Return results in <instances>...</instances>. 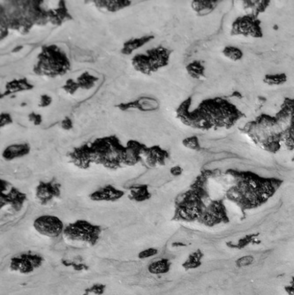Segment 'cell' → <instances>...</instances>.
Here are the masks:
<instances>
[{
	"instance_id": "8",
	"label": "cell",
	"mask_w": 294,
	"mask_h": 295,
	"mask_svg": "<svg viewBox=\"0 0 294 295\" xmlns=\"http://www.w3.org/2000/svg\"><path fill=\"white\" fill-rule=\"evenodd\" d=\"M61 185L59 183L41 181L36 187V199L43 205H48L54 198H58L61 195L60 192Z\"/></svg>"
},
{
	"instance_id": "21",
	"label": "cell",
	"mask_w": 294,
	"mask_h": 295,
	"mask_svg": "<svg viewBox=\"0 0 294 295\" xmlns=\"http://www.w3.org/2000/svg\"><path fill=\"white\" fill-rule=\"evenodd\" d=\"M217 1H212V0H198V1H193L192 2V7L193 10L199 15H207L211 13L216 7Z\"/></svg>"
},
{
	"instance_id": "7",
	"label": "cell",
	"mask_w": 294,
	"mask_h": 295,
	"mask_svg": "<svg viewBox=\"0 0 294 295\" xmlns=\"http://www.w3.org/2000/svg\"><path fill=\"white\" fill-rule=\"evenodd\" d=\"M232 35L261 37V30L260 21L254 15L241 17L232 24Z\"/></svg>"
},
{
	"instance_id": "32",
	"label": "cell",
	"mask_w": 294,
	"mask_h": 295,
	"mask_svg": "<svg viewBox=\"0 0 294 295\" xmlns=\"http://www.w3.org/2000/svg\"><path fill=\"white\" fill-rule=\"evenodd\" d=\"M157 254H158V249L154 248V247H150V248H147V249L142 250L140 253L138 254V258L141 260L147 259V258L156 256Z\"/></svg>"
},
{
	"instance_id": "36",
	"label": "cell",
	"mask_w": 294,
	"mask_h": 295,
	"mask_svg": "<svg viewBox=\"0 0 294 295\" xmlns=\"http://www.w3.org/2000/svg\"><path fill=\"white\" fill-rule=\"evenodd\" d=\"M13 123V119L9 114H2L0 115V126L6 127Z\"/></svg>"
},
{
	"instance_id": "33",
	"label": "cell",
	"mask_w": 294,
	"mask_h": 295,
	"mask_svg": "<svg viewBox=\"0 0 294 295\" xmlns=\"http://www.w3.org/2000/svg\"><path fill=\"white\" fill-rule=\"evenodd\" d=\"M105 285L101 284H96L91 286L90 288L86 289L85 292L88 293H94L96 295H102L105 292Z\"/></svg>"
},
{
	"instance_id": "35",
	"label": "cell",
	"mask_w": 294,
	"mask_h": 295,
	"mask_svg": "<svg viewBox=\"0 0 294 295\" xmlns=\"http://www.w3.org/2000/svg\"><path fill=\"white\" fill-rule=\"evenodd\" d=\"M29 120L32 122L35 126H40L43 122V118L41 114H36V112H31L29 115Z\"/></svg>"
},
{
	"instance_id": "9",
	"label": "cell",
	"mask_w": 294,
	"mask_h": 295,
	"mask_svg": "<svg viewBox=\"0 0 294 295\" xmlns=\"http://www.w3.org/2000/svg\"><path fill=\"white\" fill-rule=\"evenodd\" d=\"M148 148L149 147L146 146L145 144L134 140H130L126 146L125 166H134L138 163L141 162L145 153L147 152Z\"/></svg>"
},
{
	"instance_id": "4",
	"label": "cell",
	"mask_w": 294,
	"mask_h": 295,
	"mask_svg": "<svg viewBox=\"0 0 294 295\" xmlns=\"http://www.w3.org/2000/svg\"><path fill=\"white\" fill-rule=\"evenodd\" d=\"M102 231L101 225L93 224L86 220H77L66 225L63 234L66 240L82 241L95 246L100 239Z\"/></svg>"
},
{
	"instance_id": "16",
	"label": "cell",
	"mask_w": 294,
	"mask_h": 295,
	"mask_svg": "<svg viewBox=\"0 0 294 295\" xmlns=\"http://www.w3.org/2000/svg\"><path fill=\"white\" fill-rule=\"evenodd\" d=\"M95 5L100 10L115 13L125 7H129L131 2L127 0H110V1L104 0V1H95Z\"/></svg>"
},
{
	"instance_id": "26",
	"label": "cell",
	"mask_w": 294,
	"mask_h": 295,
	"mask_svg": "<svg viewBox=\"0 0 294 295\" xmlns=\"http://www.w3.org/2000/svg\"><path fill=\"white\" fill-rule=\"evenodd\" d=\"M223 54L232 61H239L243 58L241 50L234 46H226V48L223 50Z\"/></svg>"
},
{
	"instance_id": "12",
	"label": "cell",
	"mask_w": 294,
	"mask_h": 295,
	"mask_svg": "<svg viewBox=\"0 0 294 295\" xmlns=\"http://www.w3.org/2000/svg\"><path fill=\"white\" fill-rule=\"evenodd\" d=\"M124 195L125 192L120 189L114 188L113 186L106 185L90 194L89 199L94 201H116Z\"/></svg>"
},
{
	"instance_id": "24",
	"label": "cell",
	"mask_w": 294,
	"mask_h": 295,
	"mask_svg": "<svg viewBox=\"0 0 294 295\" xmlns=\"http://www.w3.org/2000/svg\"><path fill=\"white\" fill-rule=\"evenodd\" d=\"M204 67L200 61H193L186 66L188 75L194 79H202L204 77Z\"/></svg>"
},
{
	"instance_id": "22",
	"label": "cell",
	"mask_w": 294,
	"mask_h": 295,
	"mask_svg": "<svg viewBox=\"0 0 294 295\" xmlns=\"http://www.w3.org/2000/svg\"><path fill=\"white\" fill-rule=\"evenodd\" d=\"M170 269V263L169 260L163 258V259L154 261L148 266L149 273L154 275H159V274H166L169 273Z\"/></svg>"
},
{
	"instance_id": "23",
	"label": "cell",
	"mask_w": 294,
	"mask_h": 295,
	"mask_svg": "<svg viewBox=\"0 0 294 295\" xmlns=\"http://www.w3.org/2000/svg\"><path fill=\"white\" fill-rule=\"evenodd\" d=\"M98 81L97 77L94 75H89L88 72H84L82 75L77 78V83L79 87L84 90H89L95 86V82Z\"/></svg>"
},
{
	"instance_id": "39",
	"label": "cell",
	"mask_w": 294,
	"mask_h": 295,
	"mask_svg": "<svg viewBox=\"0 0 294 295\" xmlns=\"http://www.w3.org/2000/svg\"><path fill=\"white\" fill-rule=\"evenodd\" d=\"M22 49H23L22 46H17V47H15V48H14V49H13V51H12V52H13V53H16V52H20V51H21V50Z\"/></svg>"
},
{
	"instance_id": "37",
	"label": "cell",
	"mask_w": 294,
	"mask_h": 295,
	"mask_svg": "<svg viewBox=\"0 0 294 295\" xmlns=\"http://www.w3.org/2000/svg\"><path fill=\"white\" fill-rule=\"evenodd\" d=\"M60 126H61L63 129L65 130V131H69V130L72 129L74 124H72V121L71 119H69V118H65V119L61 121Z\"/></svg>"
},
{
	"instance_id": "13",
	"label": "cell",
	"mask_w": 294,
	"mask_h": 295,
	"mask_svg": "<svg viewBox=\"0 0 294 295\" xmlns=\"http://www.w3.org/2000/svg\"><path fill=\"white\" fill-rule=\"evenodd\" d=\"M169 154L166 150L162 149L160 146L149 147L147 152L144 155L145 162L151 168L166 165V160Z\"/></svg>"
},
{
	"instance_id": "14",
	"label": "cell",
	"mask_w": 294,
	"mask_h": 295,
	"mask_svg": "<svg viewBox=\"0 0 294 295\" xmlns=\"http://www.w3.org/2000/svg\"><path fill=\"white\" fill-rule=\"evenodd\" d=\"M170 53L172 51L163 47H157L148 51L147 56L153 67L154 72L168 65Z\"/></svg>"
},
{
	"instance_id": "42",
	"label": "cell",
	"mask_w": 294,
	"mask_h": 295,
	"mask_svg": "<svg viewBox=\"0 0 294 295\" xmlns=\"http://www.w3.org/2000/svg\"><path fill=\"white\" fill-rule=\"evenodd\" d=\"M83 295H88V292H85V293H84V294H83Z\"/></svg>"
},
{
	"instance_id": "1",
	"label": "cell",
	"mask_w": 294,
	"mask_h": 295,
	"mask_svg": "<svg viewBox=\"0 0 294 295\" xmlns=\"http://www.w3.org/2000/svg\"><path fill=\"white\" fill-rule=\"evenodd\" d=\"M191 99L186 100L177 110V115L184 124L199 129L213 127H232L240 117V112L232 104L222 99L203 101L199 107L189 111Z\"/></svg>"
},
{
	"instance_id": "19",
	"label": "cell",
	"mask_w": 294,
	"mask_h": 295,
	"mask_svg": "<svg viewBox=\"0 0 294 295\" xmlns=\"http://www.w3.org/2000/svg\"><path fill=\"white\" fill-rule=\"evenodd\" d=\"M132 65L136 71L141 72L144 75H150L154 72L147 54H137L134 56L132 59Z\"/></svg>"
},
{
	"instance_id": "30",
	"label": "cell",
	"mask_w": 294,
	"mask_h": 295,
	"mask_svg": "<svg viewBox=\"0 0 294 295\" xmlns=\"http://www.w3.org/2000/svg\"><path fill=\"white\" fill-rule=\"evenodd\" d=\"M255 263V257L253 256H242L240 258L236 261V266L238 268H245L252 265Z\"/></svg>"
},
{
	"instance_id": "17",
	"label": "cell",
	"mask_w": 294,
	"mask_h": 295,
	"mask_svg": "<svg viewBox=\"0 0 294 295\" xmlns=\"http://www.w3.org/2000/svg\"><path fill=\"white\" fill-rule=\"evenodd\" d=\"M153 39V36H145L140 37V38H133V39L128 40L127 42H124L123 48L121 50V53L124 55H131L134 51L140 49L141 47L145 46L146 43L151 42V40Z\"/></svg>"
},
{
	"instance_id": "29",
	"label": "cell",
	"mask_w": 294,
	"mask_h": 295,
	"mask_svg": "<svg viewBox=\"0 0 294 295\" xmlns=\"http://www.w3.org/2000/svg\"><path fill=\"white\" fill-rule=\"evenodd\" d=\"M79 88L80 87H79L77 81H74L72 79H68L67 81H65V84L62 86L63 90H65L66 93L70 95L75 94Z\"/></svg>"
},
{
	"instance_id": "25",
	"label": "cell",
	"mask_w": 294,
	"mask_h": 295,
	"mask_svg": "<svg viewBox=\"0 0 294 295\" xmlns=\"http://www.w3.org/2000/svg\"><path fill=\"white\" fill-rule=\"evenodd\" d=\"M202 257H203V254L201 253L199 250H197L196 252H193L190 255L189 257L186 259L182 266L186 269L198 268L202 264V262H201Z\"/></svg>"
},
{
	"instance_id": "34",
	"label": "cell",
	"mask_w": 294,
	"mask_h": 295,
	"mask_svg": "<svg viewBox=\"0 0 294 295\" xmlns=\"http://www.w3.org/2000/svg\"><path fill=\"white\" fill-rule=\"evenodd\" d=\"M53 103V98L52 97H50L49 95H42L40 97L39 104H38V106L41 108H46L50 106L51 104Z\"/></svg>"
},
{
	"instance_id": "2",
	"label": "cell",
	"mask_w": 294,
	"mask_h": 295,
	"mask_svg": "<svg viewBox=\"0 0 294 295\" xmlns=\"http://www.w3.org/2000/svg\"><path fill=\"white\" fill-rule=\"evenodd\" d=\"M70 157L80 168H88L91 163L100 164L106 168H119L124 165L126 147L121 145L116 137H105L77 148Z\"/></svg>"
},
{
	"instance_id": "5",
	"label": "cell",
	"mask_w": 294,
	"mask_h": 295,
	"mask_svg": "<svg viewBox=\"0 0 294 295\" xmlns=\"http://www.w3.org/2000/svg\"><path fill=\"white\" fill-rule=\"evenodd\" d=\"M35 230L43 236L57 238L64 232V224L59 217L53 215H43L37 217L33 223Z\"/></svg>"
},
{
	"instance_id": "31",
	"label": "cell",
	"mask_w": 294,
	"mask_h": 295,
	"mask_svg": "<svg viewBox=\"0 0 294 295\" xmlns=\"http://www.w3.org/2000/svg\"><path fill=\"white\" fill-rule=\"evenodd\" d=\"M284 133H285V143H287L289 148L294 149V122Z\"/></svg>"
},
{
	"instance_id": "40",
	"label": "cell",
	"mask_w": 294,
	"mask_h": 295,
	"mask_svg": "<svg viewBox=\"0 0 294 295\" xmlns=\"http://www.w3.org/2000/svg\"><path fill=\"white\" fill-rule=\"evenodd\" d=\"M173 246H186V244L181 243V242H174L173 243Z\"/></svg>"
},
{
	"instance_id": "28",
	"label": "cell",
	"mask_w": 294,
	"mask_h": 295,
	"mask_svg": "<svg viewBox=\"0 0 294 295\" xmlns=\"http://www.w3.org/2000/svg\"><path fill=\"white\" fill-rule=\"evenodd\" d=\"M182 144L187 149H193V150L201 149L199 140L196 137H187L186 139L183 140Z\"/></svg>"
},
{
	"instance_id": "3",
	"label": "cell",
	"mask_w": 294,
	"mask_h": 295,
	"mask_svg": "<svg viewBox=\"0 0 294 295\" xmlns=\"http://www.w3.org/2000/svg\"><path fill=\"white\" fill-rule=\"evenodd\" d=\"M70 62L65 53L55 46H44L38 56V62L34 67L37 75L51 77L61 76L70 70Z\"/></svg>"
},
{
	"instance_id": "6",
	"label": "cell",
	"mask_w": 294,
	"mask_h": 295,
	"mask_svg": "<svg viewBox=\"0 0 294 295\" xmlns=\"http://www.w3.org/2000/svg\"><path fill=\"white\" fill-rule=\"evenodd\" d=\"M43 258L40 255L21 253L11 259L10 269L22 274H30L43 264Z\"/></svg>"
},
{
	"instance_id": "11",
	"label": "cell",
	"mask_w": 294,
	"mask_h": 295,
	"mask_svg": "<svg viewBox=\"0 0 294 295\" xmlns=\"http://www.w3.org/2000/svg\"><path fill=\"white\" fill-rule=\"evenodd\" d=\"M27 195L19 191L17 188L11 187L7 192H1L0 203L1 209L6 205H11L15 211H20L26 201Z\"/></svg>"
},
{
	"instance_id": "41",
	"label": "cell",
	"mask_w": 294,
	"mask_h": 295,
	"mask_svg": "<svg viewBox=\"0 0 294 295\" xmlns=\"http://www.w3.org/2000/svg\"><path fill=\"white\" fill-rule=\"evenodd\" d=\"M290 286H291V287H293L294 288V278L293 279H292V282H291V285H290Z\"/></svg>"
},
{
	"instance_id": "20",
	"label": "cell",
	"mask_w": 294,
	"mask_h": 295,
	"mask_svg": "<svg viewBox=\"0 0 294 295\" xmlns=\"http://www.w3.org/2000/svg\"><path fill=\"white\" fill-rule=\"evenodd\" d=\"M34 86L30 84L26 78L20 79V80H13V81L8 82L6 85V93L4 94V97L12 95L13 93H16L19 91L30 90L33 89Z\"/></svg>"
},
{
	"instance_id": "10",
	"label": "cell",
	"mask_w": 294,
	"mask_h": 295,
	"mask_svg": "<svg viewBox=\"0 0 294 295\" xmlns=\"http://www.w3.org/2000/svg\"><path fill=\"white\" fill-rule=\"evenodd\" d=\"M159 106H160L159 102L156 98L141 97L129 103L118 104L117 108L122 111H127L130 109H136L141 111H154L158 110Z\"/></svg>"
},
{
	"instance_id": "38",
	"label": "cell",
	"mask_w": 294,
	"mask_h": 295,
	"mask_svg": "<svg viewBox=\"0 0 294 295\" xmlns=\"http://www.w3.org/2000/svg\"><path fill=\"white\" fill-rule=\"evenodd\" d=\"M182 172H183V169L179 166H174V167H172L170 170V174L174 176V177H178V176L181 175Z\"/></svg>"
},
{
	"instance_id": "27",
	"label": "cell",
	"mask_w": 294,
	"mask_h": 295,
	"mask_svg": "<svg viewBox=\"0 0 294 295\" xmlns=\"http://www.w3.org/2000/svg\"><path fill=\"white\" fill-rule=\"evenodd\" d=\"M287 81V76L284 74H279V75H268L265 76L264 81L266 84L271 86H278L285 83Z\"/></svg>"
},
{
	"instance_id": "15",
	"label": "cell",
	"mask_w": 294,
	"mask_h": 295,
	"mask_svg": "<svg viewBox=\"0 0 294 295\" xmlns=\"http://www.w3.org/2000/svg\"><path fill=\"white\" fill-rule=\"evenodd\" d=\"M30 149L31 148L29 143L12 144L5 149L2 156L6 161H13L14 159L28 156L30 154Z\"/></svg>"
},
{
	"instance_id": "18",
	"label": "cell",
	"mask_w": 294,
	"mask_h": 295,
	"mask_svg": "<svg viewBox=\"0 0 294 295\" xmlns=\"http://www.w3.org/2000/svg\"><path fill=\"white\" fill-rule=\"evenodd\" d=\"M130 191V198L132 201H137V202H142V201H148L151 198V194L149 191V186L144 184H138L134 185L129 188Z\"/></svg>"
}]
</instances>
